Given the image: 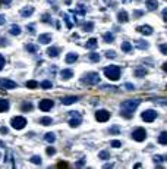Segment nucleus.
I'll return each mask as SVG.
<instances>
[{"mask_svg": "<svg viewBox=\"0 0 167 169\" xmlns=\"http://www.w3.org/2000/svg\"><path fill=\"white\" fill-rule=\"evenodd\" d=\"M161 160H164V156H154V162H155V163H158V162H161Z\"/></svg>", "mask_w": 167, "mask_h": 169, "instance_id": "nucleus-41", "label": "nucleus"}, {"mask_svg": "<svg viewBox=\"0 0 167 169\" xmlns=\"http://www.w3.org/2000/svg\"><path fill=\"white\" fill-rule=\"evenodd\" d=\"M38 41L41 44H48V43H51V35L50 34H41L38 37Z\"/></svg>", "mask_w": 167, "mask_h": 169, "instance_id": "nucleus-12", "label": "nucleus"}, {"mask_svg": "<svg viewBox=\"0 0 167 169\" xmlns=\"http://www.w3.org/2000/svg\"><path fill=\"white\" fill-rule=\"evenodd\" d=\"M163 19H164V21H167V8L163 11Z\"/></svg>", "mask_w": 167, "mask_h": 169, "instance_id": "nucleus-45", "label": "nucleus"}, {"mask_svg": "<svg viewBox=\"0 0 167 169\" xmlns=\"http://www.w3.org/2000/svg\"><path fill=\"white\" fill-rule=\"evenodd\" d=\"M31 162L35 163V165H40V163H41V157H40V156H32V157H31Z\"/></svg>", "mask_w": 167, "mask_h": 169, "instance_id": "nucleus-35", "label": "nucleus"}, {"mask_svg": "<svg viewBox=\"0 0 167 169\" xmlns=\"http://www.w3.org/2000/svg\"><path fill=\"white\" fill-rule=\"evenodd\" d=\"M95 119H97L98 122H106V121L110 119V113H109L107 110H97Z\"/></svg>", "mask_w": 167, "mask_h": 169, "instance_id": "nucleus-8", "label": "nucleus"}, {"mask_svg": "<svg viewBox=\"0 0 167 169\" xmlns=\"http://www.w3.org/2000/svg\"><path fill=\"white\" fill-rule=\"evenodd\" d=\"M60 75H62V78H63V79H69V78H72L73 72H72L70 69H63V71L60 72Z\"/></svg>", "mask_w": 167, "mask_h": 169, "instance_id": "nucleus-16", "label": "nucleus"}, {"mask_svg": "<svg viewBox=\"0 0 167 169\" xmlns=\"http://www.w3.org/2000/svg\"><path fill=\"white\" fill-rule=\"evenodd\" d=\"M2 2H3V3H11L12 0H2Z\"/></svg>", "mask_w": 167, "mask_h": 169, "instance_id": "nucleus-52", "label": "nucleus"}, {"mask_svg": "<svg viewBox=\"0 0 167 169\" xmlns=\"http://www.w3.org/2000/svg\"><path fill=\"white\" fill-rule=\"evenodd\" d=\"M32 13H34V8H25V9L21 11V15H22L24 18H28V16H31Z\"/></svg>", "mask_w": 167, "mask_h": 169, "instance_id": "nucleus-14", "label": "nucleus"}, {"mask_svg": "<svg viewBox=\"0 0 167 169\" xmlns=\"http://www.w3.org/2000/svg\"><path fill=\"white\" fill-rule=\"evenodd\" d=\"M136 47H138V49H147V47H148V43H145L144 40H139V41H136Z\"/></svg>", "mask_w": 167, "mask_h": 169, "instance_id": "nucleus-30", "label": "nucleus"}, {"mask_svg": "<svg viewBox=\"0 0 167 169\" xmlns=\"http://www.w3.org/2000/svg\"><path fill=\"white\" fill-rule=\"evenodd\" d=\"M47 54H48L50 57H56V56L59 54V47H50V49L47 50Z\"/></svg>", "mask_w": 167, "mask_h": 169, "instance_id": "nucleus-18", "label": "nucleus"}, {"mask_svg": "<svg viewBox=\"0 0 167 169\" xmlns=\"http://www.w3.org/2000/svg\"><path fill=\"white\" fill-rule=\"evenodd\" d=\"M37 86H38V84H37V81H34V79L27 82V87H28V88H35Z\"/></svg>", "mask_w": 167, "mask_h": 169, "instance_id": "nucleus-34", "label": "nucleus"}, {"mask_svg": "<svg viewBox=\"0 0 167 169\" xmlns=\"http://www.w3.org/2000/svg\"><path fill=\"white\" fill-rule=\"evenodd\" d=\"M41 87H43V88H46V90H48V88H51V87H53V84H51L50 81H47V79H46V81H43V82H41Z\"/></svg>", "mask_w": 167, "mask_h": 169, "instance_id": "nucleus-32", "label": "nucleus"}, {"mask_svg": "<svg viewBox=\"0 0 167 169\" xmlns=\"http://www.w3.org/2000/svg\"><path fill=\"white\" fill-rule=\"evenodd\" d=\"M139 106V100H129V102H125L122 103V115L126 116V118H132L135 109Z\"/></svg>", "mask_w": 167, "mask_h": 169, "instance_id": "nucleus-1", "label": "nucleus"}, {"mask_svg": "<svg viewBox=\"0 0 167 169\" xmlns=\"http://www.w3.org/2000/svg\"><path fill=\"white\" fill-rule=\"evenodd\" d=\"M93 27H94V24H93V22H87L85 25H84V30H85V31H91V30H93Z\"/></svg>", "mask_w": 167, "mask_h": 169, "instance_id": "nucleus-37", "label": "nucleus"}, {"mask_svg": "<svg viewBox=\"0 0 167 169\" xmlns=\"http://www.w3.org/2000/svg\"><path fill=\"white\" fill-rule=\"evenodd\" d=\"M155 118H157V112H155V110H152V109L142 112V119H144L145 122H152Z\"/></svg>", "mask_w": 167, "mask_h": 169, "instance_id": "nucleus-7", "label": "nucleus"}, {"mask_svg": "<svg viewBox=\"0 0 167 169\" xmlns=\"http://www.w3.org/2000/svg\"><path fill=\"white\" fill-rule=\"evenodd\" d=\"M44 140H46V141H48V143H54L56 135H54L53 132H47V134H46V137H44Z\"/></svg>", "mask_w": 167, "mask_h": 169, "instance_id": "nucleus-25", "label": "nucleus"}, {"mask_svg": "<svg viewBox=\"0 0 167 169\" xmlns=\"http://www.w3.org/2000/svg\"><path fill=\"white\" fill-rule=\"evenodd\" d=\"M104 75L112 81H117L120 78V68L119 66H107V68H104Z\"/></svg>", "mask_w": 167, "mask_h": 169, "instance_id": "nucleus-2", "label": "nucleus"}, {"mask_svg": "<svg viewBox=\"0 0 167 169\" xmlns=\"http://www.w3.org/2000/svg\"><path fill=\"white\" fill-rule=\"evenodd\" d=\"M27 50H28L29 53H35V52H37V47H35L34 44H28V46H27Z\"/></svg>", "mask_w": 167, "mask_h": 169, "instance_id": "nucleus-36", "label": "nucleus"}, {"mask_svg": "<svg viewBox=\"0 0 167 169\" xmlns=\"http://www.w3.org/2000/svg\"><path fill=\"white\" fill-rule=\"evenodd\" d=\"M135 16H142V12L141 11H138V12L135 11Z\"/></svg>", "mask_w": 167, "mask_h": 169, "instance_id": "nucleus-48", "label": "nucleus"}, {"mask_svg": "<svg viewBox=\"0 0 167 169\" xmlns=\"http://www.w3.org/2000/svg\"><path fill=\"white\" fill-rule=\"evenodd\" d=\"M88 59H90L91 62H98V60L101 59V56H100L98 53H90V56H88Z\"/></svg>", "mask_w": 167, "mask_h": 169, "instance_id": "nucleus-23", "label": "nucleus"}, {"mask_svg": "<svg viewBox=\"0 0 167 169\" xmlns=\"http://www.w3.org/2000/svg\"><path fill=\"white\" fill-rule=\"evenodd\" d=\"M132 137H133V140H136V141H144L145 137H147V132H145L144 128H136V129L132 132Z\"/></svg>", "mask_w": 167, "mask_h": 169, "instance_id": "nucleus-5", "label": "nucleus"}, {"mask_svg": "<svg viewBox=\"0 0 167 169\" xmlns=\"http://www.w3.org/2000/svg\"><path fill=\"white\" fill-rule=\"evenodd\" d=\"M75 102H78V97H76V96L65 97V99H63V105H72V103H75Z\"/></svg>", "mask_w": 167, "mask_h": 169, "instance_id": "nucleus-19", "label": "nucleus"}, {"mask_svg": "<svg viewBox=\"0 0 167 169\" xmlns=\"http://www.w3.org/2000/svg\"><path fill=\"white\" fill-rule=\"evenodd\" d=\"M9 109V102L8 100H0V112H5Z\"/></svg>", "mask_w": 167, "mask_h": 169, "instance_id": "nucleus-20", "label": "nucleus"}, {"mask_svg": "<svg viewBox=\"0 0 167 169\" xmlns=\"http://www.w3.org/2000/svg\"><path fill=\"white\" fill-rule=\"evenodd\" d=\"M110 132H112V134H117V132H119V128H117V127H112V128H110Z\"/></svg>", "mask_w": 167, "mask_h": 169, "instance_id": "nucleus-42", "label": "nucleus"}, {"mask_svg": "<svg viewBox=\"0 0 167 169\" xmlns=\"http://www.w3.org/2000/svg\"><path fill=\"white\" fill-rule=\"evenodd\" d=\"M135 75H136V76H145V75H147V69H145V68H139V69L135 71Z\"/></svg>", "mask_w": 167, "mask_h": 169, "instance_id": "nucleus-28", "label": "nucleus"}, {"mask_svg": "<svg viewBox=\"0 0 167 169\" xmlns=\"http://www.w3.org/2000/svg\"><path fill=\"white\" fill-rule=\"evenodd\" d=\"M126 88H129V90H133V86H132V84H126Z\"/></svg>", "mask_w": 167, "mask_h": 169, "instance_id": "nucleus-49", "label": "nucleus"}, {"mask_svg": "<svg viewBox=\"0 0 167 169\" xmlns=\"http://www.w3.org/2000/svg\"><path fill=\"white\" fill-rule=\"evenodd\" d=\"M3 24H5V18L0 15V25H3Z\"/></svg>", "mask_w": 167, "mask_h": 169, "instance_id": "nucleus-47", "label": "nucleus"}, {"mask_svg": "<svg viewBox=\"0 0 167 169\" xmlns=\"http://www.w3.org/2000/svg\"><path fill=\"white\" fill-rule=\"evenodd\" d=\"M114 56H116L114 52H107V57H114Z\"/></svg>", "mask_w": 167, "mask_h": 169, "instance_id": "nucleus-46", "label": "nucleus"}, {"mask_svg": "<svg viewBox=\"0 0 167 169\" xmlns=\"http://www.w3.org/2000/svg\"><path fill=\"white\" fill-rule=\"evenodd\" d=\"M0 87H3V88H16V82L11 81V79H6V78H0Z\"/></svg>", "mask_w": 167, "mask_h": 169, "instance_id": "nucleus-10", "label": "nucleus"}, {"mask_svg": "<svg viewBox=\"0 0 167 169\" xmlns=\"http://www.w3.org/2000/svg\"><path fill=\"white\" fill-rule=\"evenodd\" d=\"M163 69H164V71H166V72H167V62H166V63H164V65H163Z\"/></svg>", "mask_w": 167, "mask_h": 169, "instance_id": "nucleus-51", "label": "nucleus"}, {"mask_svg": "<svg viewBox=\"0 0 167 169\" xmlns=\"http://www.w3.org/2000/svg\"><path fill=\"white\" fill-rule=\"evenodd\" d=\"M113 38H114V37H113L112 33H106V34H104V41H106V43H113Z\"/></svg>", "mask_w": 167, "mask_h": 169, "instance_id": "nucleus-29", "label": "nucleus"}, {"mask_svg": "<svg viewBox=\"0 0 167 169\" xmlns=\"http://www.w3.org/2000/svg\"><path fill=\"white\" fill-rule=\"evenodd\" d=\"M164 159H167V156H166V157H164Z\"/></svg>", "mask_w": 167, "mask_h": 169, "instance_id": "nucleus-53", "label": "nucleus"}, {"mask_svg": "<svg viewBox=\"0 0 167 169\" xmlns=\"http://www.w3.org/2000/svg\"><path fill=\"white\" fill-rule=\"evenodd\" d=\"M32 107H34V106H32V103H31V102H27V103H24V105L21 106V109H22L24 112H28V110H32Z\"/></svg>", "mask_w": 167, "mask_h": 169, "instance_id": "nucleus-24", "label": "nucleus"}, {"mask_svg": "<svg viewBox=\"0 0 167 169\" xmlns=\"http://www.w3.org/2000/svg\"><path fill=\"white\" fill-rule=\"evenodd\" d=\"M82 82L85 84H90V86H94V84H98L100 82V75L97 72H90L87 75H84L82 78Z\"/></svg>", "mask_w": 167, "mask_h": 169, "instance_id": "nucleus-3", "label": "nucleus"}, {"mask_svg": "<svg viewBox=\"0 0 167 169\" xmlns=\"http://www.w3.org/2000/svg\"><path fill=\"white\" fill-rule=\"evenodd\" d=\"M117 21H119V22H126V21H128V13H126L125 11L119 12V13H117Z\"/></svg>", "mask_w": 167, "mask_h": 169, "instance_id": "nucleus-17", "label": "nucleus"}, {"mask_svg": "<svg viewBox=\"0 0 167 169\" xmlns=\"http://www.w3.org/2000/svg\"><path fill=\"white\" fill-rule=\"evenodd\" d=\"M78 60V54H75V53H69V54H66V57H65V62L66 63H73V62H76Z\"/></svg>", "mask_w": 167, "mask_h": 169, "instance_id": "nucleus-13", "label": "nucleus"}, {"mask_svg": "<svg viewBox=\"0 0 167 169\" xmlns=\"http://www.w3.org/2000/svg\"><path fill=\"white\" fill-rule=\"evenodd\" d=\"M11 34H12V35L21 34V27H19V25H12V27H11Z\"/></svg>", "mask_w": 167, "mask_h": 169, "instance_id": "nucleus-21", "label": "nucleus"}, {"mask_svg": "<svg viewBox=\"0 0 167 169\" xmlns=\"http://www.w3.org/2000/svg\"><path fill=\"white\" fill-rule=\"evenodd\" d=\"M158 143H160V144H167V132H161V134H160Z\"/></svg>", "mask_w": 167, "mask_h": 169, "instance_id": "nucleus-26", "label": "nucleus"}, {"mask_svg": "<svg viewBox=\"0 0 167 169\" xmlns=\"http://www.w3.org/2000/svg\"><path fill=\"white\" fill-rule=\"evenodd\" d=\"M112 146H113V147H120V146H122V143L116 140V141H112Z\"/></svg>", "mask_w": 167, "mask_h": 169, "instance_id": "nucleus-43", "label": "nucleus"}, {"mask_svg": "<svg viewBox=\"0 0 167 169\" xmlns=\"http://www.w3.org/2000/svg\"><path fill=\"white\" fill-rule=\"evenodd\" d=\"M122 50H123V52H126V53H129V52L132 50V44H131V43H126V41H125V43L122 44Z\"/></svg>", "mask_w": 167, "mask_h": 169, "instance_id": "nucleus-27", "label": "nucleus"}, {"mask_svg": "<svg viewBox=\"0 0 167 169\" xmlns=\"http://www.w3.org/2000/svg\"><path fill=\"white\" fill-rule=\"evenodd\" d=\"M70 116H72V119L69 121V125H70V127L75 128V127H78V125L82 122V118L78 115V112H70Z\"/></svg>", "mask_w": 167, "mask_h": 169, "instance_id": "nucleus-9", "label": "nucleus"}, {"mask_svg": "<svg viewBox=\"0 0 167 169\" xmlns=\"http://www.w3.org/2000/svg\"><path fill=\"white\" fill-rule=\"evenodd\" d=\"M53 106H54V102H51V100H48V99L41 100V102H40V105H38V107H40L43 112H48V110H51V109H53Z\"/></svg>", "mask_w": 167, "mask_h": 169, "instance_id": "nucleus-6", "label": "nucleus"}, {"mask_svg": "<svg viewBox=\"0 0 167 169\" xmlns=\"http://www.w3.org/2000/svg\"><path fill=\"white\" fill-rule=\"evenodd\" d=\"M54 151H56V150H54L53 147H47V150H46V153H47L48 156H53V154H54Z\"/></svg>", "mask_w": 167, "mask_h": 169, "instance_id": "nucleus-39", "label": "nucleus"}, {"mask_svg": "<svg viewBox=\"0 0 167 169\" xmlns=\"http://www.w3.org/2000/svg\"><path fill=\"white\" fill-rule=\"evenodd\" d=\"M0 132H2V134H6V132H8V129H6V128H5V127H3V128H2V129H0Z\"/></svg>", "mask_w": 167, "mask_h": 169, "instance_id": "nucleus-50", "label": "nucleus"}, {"mask_svg": "<svg viewBox=\"0 0 167 169\" xmlns=\"http://www.w3.org/2000/svg\"><path fill=\"white\" fill-rule=\"evenodd\" d=\"M160 50L163 54H167V44H160Z\"/></svg>", "mask_w": 167, "mask_h": 169, "instance_id": "nucleus-38", "label": "nucleus"}, {"mask_svg": "<svg viewBox=\"0 0 167 169\" xmlns=\"http://www.w3.org/2000/svg\"><path fill=\"white\" fill-rule=\"evenodd\" d=\"M157 6H158V2H157V0H147V8H148L149 11L157 9Z\"/></svg>", "mask_w": 167, "mask_h": 169, "instance_id": "nucleus-15", "label": "nucleus"}, {"mask_svg": "<svg viewBox=\"0 0 167 169\" xmlns=\"http://www.w3.org/2000/svg\"><path fill=\"white\" fill-rule=\"evenodd\" d=\"M3 66H5V57H3L2 54H0V71L3 69Z\"/></svg>", "mask_w": 167, "mask_h": 169, "instance_id": "nucleus-40", "label": "nucleus"}, {"mask_svg": "<svg viewBox=\"0 0 167 169\" xmlns=\"http://www.w3.org/2000/svg\"><path fill=\"white\" fill-rule=\"evenodd\" d=\"M48 18H50V15H48V13H46V15H44V16H43L41 19H43L44 22H48Z\"/></svg>", "mask_w": 167, "mask_h": 169, "instance_id": "nucleus-44", "label": "nucleus"}, {"mask_svg": "<svg viewBox=\"0 0 167 169\" xmlns=\"http://www.w3.org/2000/svg\"><path fill=\"white\" fill-rule=\"evenodd\" d=\"M97 46H98V43H97L95 38H91V40H88V43H87V47H88V49H97Z\"/></svg>", "mask_w": 167, "mask_h": 169, "instance_id": "nucleus-22", "label": "nucleus"}, {"mask_svg": "<svg viewBox=\"0 0 167 169\" xmlns=\"http://www.w3.org/2000/svg\"><path fill=\"white\" fill-rule=\"evenodd\" d=\"M109 157H110V153H109V151H106V150H104V151H101V153H100V159L107 160Z\"/></svg>", "mask_w": 167, "mask_h": 169, "instance_id": "nucleus-33", "label": "nucleus"}, {"mask_svg": "<svg viewBox=\"0 0 167 169\" xmlns=\"http://www.w3.org/2000/svg\"><path fill=\"white\" fill-rule=\"evenodd\" d=\"M40 122H41L43 125H50V124L53 122V119H51V118H47V116H44V118H41V119H40Z\"/></svg>", "mask_w": 167, "mask_h": 169, "instance_id": "nucleus-31", "label": "nucleus"}, {"mask_svg": "<svg viewBox=\"0 0 167 169\" xmlns=\"http://www.w3.org/2000/svg\"><path fill=\"white\" fill-rule=\"evenodd\" d=\"M136 31H139L141 34L149 35V34L152 33V28H151V27H148V25H142V27H138V28H136Z\"/></svg>", "mask_w": 167, "mask_h": 169, "instance_id": "nucleus-11", "label": "nucleus"}, {"mask_svg": "<svg viewBox=\"0 0 167 169\" xmlns=\"http://www.w3.org/2000/svg\"><path fill=\"white\" fill-rule=\"evenodd\" d=\"M11 125H12L15 129H22V128L27 125V119H25L24 116H15V118H12Z\"/></svg>", "mask_w": 167, "mask_h": 169, "instance_id": "nucleus-4", "label": "nucleus"}]
</instances>
